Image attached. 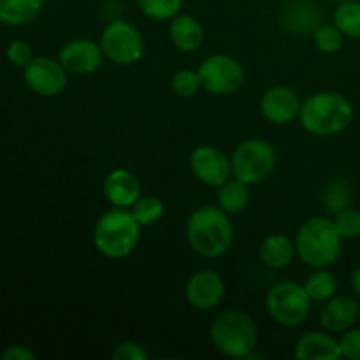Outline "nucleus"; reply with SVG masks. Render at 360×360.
I'll use <instances>...</instances> for the list:
<instances>
[{
  "label": "nucleus",
  "mask_w": 360,
  "mask_h": 360,
  "mask_svg": "<svg viewBox=\"0 0 360 360\" xmlns=\"http://www.w3.org/2000/svg\"><path fill=\"white\" fill-rule=\"evenodd\" d=\"M185 234L190 248L197 255L218 259L225 255L234 243V225L229 213L218 204H204L188 217Z\"/></svg>",
  "instance_id": "1"
},
{
  "label": "nucleus",
  "mask_w": 360,
  "mask_h": 360,
  "mask_svg": "<svg viewBox=\"0 0 360 360\" xmlns=\"http://www.w3.org/2000/svg\"><path fill=\"white\" fill-rule=\"evenodd\" d=\"M354 105L338 91H316L301 105L299 122L302 129L316 137L338 136L350 127Z\"/></svg>",
  "instance_id": "2"
},
{
  "label": "nucleus",
  "mask_w": 360,
  "mask_h": 360,
  "mask_svg": "<svg viewBox=\"0 0 360 360\" xmlns=\"http://www.w3.org/2000/svg\"><path fill=\"white\" fill-rule=\"evenodd\" d=\"M294 243L297 259L313 269L336 264L343 248V238L336 221L326 217H311L302 221L295 232Z\"/></svg>",
  "instance_id": "3"
},
{
  "label": "nucleus",
  "mask_w": 360,
  "mask_h": 360,
  "mask_svg": "<svg viewBox=\"0 0 360 360\" xmlns=\"http://www.w3.org/2000/svg\"><path fill=\"white\" fill-rule=\"evenodd\" d=\"M141 225L130 207H115L101 214L94 227V245L102 257L122 260L139 245Z\"/></svg>",
  "instance_id": "4"
},
{
  "label": "nucleus",
  "mask_w": 360,
  "mask_h": 360,
  "mask_svg": "<svg viewBox=\"0 0 360 360\" xmlns=\"http://www.w3.org/2000/svg\"><path fill=\"white\" fill-rule=\"evenodd\" d=\"M213 347L229 359H248L259 341L255 320L241 309H227L213 319L210 326Z\"/></svg>",
  "instance_id": "5"
},
{
  "label": "nucleus",
  "mask_w": 360,
  "mask_h": 360,
  "mask_svg": "<svg viewBox=\"0 0 360 360\" xmlns=\"http://www.w3.org/2000/svg\"><path fill=\"white\" fill-rule=\"evenodd\" d=\"M278 155L273 144L260 137L243 141L231 155L232 176L252 185H260L276 169Z\"/></svg>",
  "instance_id": "6"
},
{
  "label": "nucleus",
  "mask_w": 360,
  "mask_h": 360,
  "mask_svg": "<svg viewBox=\"0 0 360 360\" xmlns=\"http://www.w3.org/2000/svg\"><path fill=\"white\" fill-rule=\"evenodd\" d=\"M311 299L304 285L295 281H280L273 285L266 295V309L269 319L285 329L302 326L309 315Z\"/></svg>",
  "instance_id": "7"
},
{
  "label": "nucleus",
  "mask_w": 360,
  "mask_h": 360,
  "mask_svg": "<svg viewBox=\"0 0 360 360\" xmlns=\"http://www.w3.org/2000/svg\"><path fill=\"white\" fill-rule=\"evenodd\" d=\"M101 48L104 56L116 65L129 67L139 62L144 55V41L141 32L125 20H112L101 34Z\"/></svg>",
  "instance_id": "8"
},
{
  "label": "nucleus",
  "mask_w": 360,
  "mask_h": 360,
  "mask_svg": "<svg viewBox=\"0 0 360 360\" xmlns=\"http://www.w3.org/2000/svg\"><path fill=\"white\" fill-rule=\"evenodd\" d=\"M202 90L217 97L236 94L245 83V69L238 58L225 53L206 56L197 69Z\"/></svg>",
  "instance_id": "9"
},
{
  "label": "nucleus",
  "mask_w": 360,
  "mask_h": 360,
  "mask_svg": "<svg viewBox=\"0 0 360 360\" xmlns=\"http://www.w3.org/2000/svg\"><path fill=\"white\" fill-rule=\"evenodd\" d=\"M23 79L34 94L41 97H56L69 84V72L49 56H35L23 67Z\"/></svg>",
  "instance_id": "10"
},
{
  "label": "nucleus",
  "mask_w": 360,
  "mask_h": 360,
  "mask_svg": "<svg viewBox=\"0 0 360 360\" xmlns=\"http://www.w3.org/2000/svg\"><path fill=\"white\" fill-rule=\"evenodd\" d=\"M188 165L195 179L207 186H214V188L232 178L231 157H227L220 148L211 146V144L197 146L190 153Z\"/></svg>",
  "instance_id": "11"
},
{
  "label": "nucleus",
  "mask_w": 360,
  "mask_h": 360,
  "mask_svg": "<svg viewBox=\"0 0 360 360\" xmlns=\"http://www.w3.org/2000/svg\"><path fill=\"white\" fill-rule=\"evenodd\" d=\"M185 297L193 309L211 311L225 297L224 278L213 269H200L188 278Z\"/></svg>",
  "instance_id": "12"
},
{
  "label": "nucleus",
  "mask_w": 360,
  "mask_h": 360,
  "mask_svg": "<svg viewBox=\"0 0 360 360\" xmlns=\"http://www.w3.org/2000/svg\"><path fill=\"white\" fill-rule=\"evenodd\" d=\"M104 51L101 42L91 39H72L60 49L58 60L69 74L88 76L97 72L104 62Z\"/></svg>",
  "instance_id": "13"
},
{
  "label": "nucleus",
  "mask_w": 360,
  "mask_h": 360,
  "mask_svg": "<svg viewBox=\"0 0 360 360\" xmlns=\"http://www.w3.org/2000/svg\"><path fill=\"white\" fill-rule=\"evenodd\" d=\"M302 101L290 86H273L260 97V112L274 125H288L299 118Z\"/></svg>",
  "instance_id": "14"
},
{
  "label": "nucleus",
  "mask_w": 360,
  "mask_h": 360,
  "mask_svg": "<svg viewBox=\"0 0 360 360\" xmlns=\"http://www.w3.org/2000/svg\"><path fill=\"white\" fill-rule=\"evenodd\" d=\"M360 320V306L350 295H334L326 301L320 309V323L333 334H341Z\"/></svg>",
  "instance_id": "15"
},
{
  "label": "nucleus",
  "mask_w": 360,
  "mask_h": 360,
  "mask_svg": "<svg viewBox=\"0 0 360 360\" xmlns=\"http://www.w3.org/2000/svg\"><path fill=\"white\" fill-rule=\"evenodd\" d=\"M104 197L115 207H132L141 197V181L129 169H115L104 179Z\"/></svg>",
  "instance_id": "16"
},
{
  "label": "nucleus",
  "mask_w": 360,
  "mask_h": 360,
  "mask_svg": "<svg viewBox=\"0 0 360 360\" xmlns=\"http://www.w3.org/2000/svg\"><path fill=\"white\" fill-rule=\"evenodd\" d=\"M297 360H338L341 359L340 341L329 330H309L304 333L294 347Z\"/></svg>",
  "instance_id": "17"
},
{
  "label": "nucleus",
  "mask_w": 360,
  "mask_h": 360,
  "mask_svg": "<svg viewBox=\"0 0 360 360\" xmlns=\"http://www.w3.org/2000/svg\"><path fill=\"white\" fill-rule=\"evenodd\" d=\"M169 39L181 53H193L202 46L204 28L197 18L179 13L169 23Z\"/></svg>",
  "instance_id": "18"
},
{
  "label": "nucleus",
  "mask_w": 360,
  "mask_h": 360,
  "mask_svg": "<svg viewBox=\"0 0 360 360\" xmlns=\"http://www.w3.org/2000/svg\"><path fill=\"white\" fill-rule=\"evenodd\" d=\"M260 260L269 269H287L297 257L295 243L287 234H271L260 245Z\"/></svg>",
  "instance_id": "19"
},
{
  "label": "nucleus",
  "mask_w": 360,
  "mask_h": 360,
  "mask_svg": "<svg viewBox=\"0 0 360 360\" xmlns=\"http://www.w3.org/2000/svg\"><path fill=\"white\" fill-rule=\"evenodd\" d=\"M250 199H252L250 185L248 183L241 181V179L234 178V176H232L229 181H225L221 186H218V206H220L225 213H241V211H245L246 206L250 204Z\"/></svg>",
  "instance_id": "20"
},
{
  "label": "nucleus",
  "mask_w": 360,
  "mask_h": 360,
  "mask_svg": "<svg viewBox=\"0 0 360 360\" xmlns=\"http://www.w3.org/2000/svg\"><path fill=\"white\" fill-rule=\"evenodd\" d=\"M44 0H0V23L20 27L34 21L42 11Z\"/></svg>",
  "instance_id": "21"
},
{
  "label": "nucleus",
  "mask_w": 360,
  "mask_h": 360,
  "mask_svg": "<svg viewBox=\"0 0 360 360\" xmlns=\"http://www.w3.org/2000/svg\"><path fill=\"white\" fill-rule=\"evenodd\" d=\"M283 25L288 32L294 34H306L320 25V13L313 4L294 2L285 9Z\"/></svg>",
  "instance_id": "22"
},
{
  "label": "nucleus",
  "mask_w": 360,
  "mask_h": 360,
  "mask_svg": "<svg viewBox=\"0 0 360 360\" xmlns=\"http://www.w3.org/2000/svg\"><path fill=\"white\" fill-rule=\"evenodd\" d=\"M302 285H304V290L311 299V302L323 304L338 294V278L330 271H327V267L313 271Z\"/></svg>",
  "instance_id": "23"
},
{
  "label": "nucleus",
  "mask_w": 360,
  "mask_h": 360,
  "mask_svg": "<svg viewBox=\"0 0 360 360\" xmlns=\"http://www.w3.org/2000/svg\"><path fill=\"white\" fill-rule=\"evenodd\" d=\"M134 218L139 221L141 227H151L158 224L165 214V206L158 197L155 195H141L130 207Z\"/></svg>",
  "instance_id": "24"
},
{
  "label": "nucleus",
  "mask_w": 360,
  "mask_h": 360,
  "mask_svg": "<svg viewBox=\"0 0 360 360\" xmlns=\"http://www.w3.org/2000/svg\"><path fill=\"white\" fill-rule=\"evenodd\" d=\"M334 25L345 37L360 41V2H343L334 11Z\"/></svg>",
  "instance_id": "25"
},
{
  "label": "nucleus",
  "mask_w": 360,
  "mask_h": 360,
  "mask_svg": "<svg viewBox=\"0 0 360 360\" xmlns=\"http://www.w3.org/2000/svg\"><path fill=\"white\" fill-rule=\"evenodd\" d=\"M146 18L155 21H171L183 9V0H136Z\"/></svg>",
  "instance_id": "26"
},
{
  "label": "nucleus",
  "mask_w": 360,
  "mask_h": 360,
  "mask_svg": "<svg viewBox=\"0 0 360 360\" xmlns=\"http://www.w3.org/2000/svg\"><path fill=\"white\" fill-rule=\"evenodd\" d=\"M313 42L322 53L333 55L345 44V34L334 23H320L313 32Z\"/></svg>",
  "instance_id": "27"
},
{
  "label": "nucleus",
  "mask_w": 360,
  "mask_h": 360,
  "mask_svg": "<svg viewBox=\"0 0 360 360\" xmlns=\"http://www.w3.org/2000/svg\"><path fill=\"white\" fill-rule=\"evenodd\" d=\"M171 88L178 97L192 98L202 90V83L197 70L192 69H179L176 70L171 79Z\"/></svg>",
  "instance_id": "28"
},
{
  "label": "nucleus",
  "mask_w": 360,
  "mask_h": 360,
  "mask_svg": "<svg viewBox=\"0 0 360 360\" xmlns=\"http://www.w3.org/2000/svg\"><path fill=\"white\" fill-rule=\"evenodd\" d=\"M336 227L340 231L343 239H357L360 238V211L354 207H347V210L338 213Z\"/></svg>",
  "instance_id": "29"
},
{
  "label": "nucleus",
  "mask_w": 360,
  "mask_h": 360,
  "mask_svg": "<svg viewBox=\"0 0 360 360\" xmlns=\"http://www.w3.org/2000/svg\"><path fill=\"white\" fill-rule=\"evenodd\" d=\"M340 350L341 357L350 360H360V329L352 327L345 330L340 336Z\"/></svg>",
  "instance_id": "30"
},
{
  "label": "nucleus",
  "mask_w": 360,
  "mask_h": 360,
  "mask_svg": "<svg viewBox=\"0 0 360 360\" xmlns=\"http://www.w3.org/2000/svg\"><path fill=\"white\" fill-rule=\"evenodd\" d=\"M112 360H148V352L137 341H122L115 347L111 354Z\"/></svg>",
  "instance_id": "31"
},
{
  "label": "nucleus",
  "mask_w": 360,
  "mask_h": 360,
  "mask_svg": "<svg viewBox=\"0 0 360 360\" xmlns=\"http://www.w3.org/2000/svg\"><path fill=\"white\" fill-rule=\"evenodd\" d=\"M7 60H9L13 65L16 67H25L32 58H34V51H32V46L25 41H13L7 46Z\"/></svg>",
  "instance_id": "32"
},
{
  "label": "nucleus",
  "mask_w": 360,
  "mask_h": 360,
  "mask_svg": "<svg viewBox=\"0 0 360 360\" xmlns=\"http://www.w3.org/2000/svg\"><path fill=\"white\" fill-rule=\"evenodd\" d=\"M348 200H350V193L345 188L343 183H334L326 193V204L330 211L340 213V211L347 210Z\"/></svg>",
  "instance_id": "33"
},
{
  "label": "nucleus",
  "mask_w": 360,
  "mask_h": 360,
  "mask_svg": "<svg viewBox=\"0 0 360 360\" xmlns=\"http://www.w3.org/2000/svg\"><path fill=\"white\" fill-rule=\"evenodd\" d=\"M0 359L2 360H35L37 359V355L27 347H11L7 348L6 352H2Z\"/></svg>",
  "instance_id": "34"
},
{
  "label": "nucleus",
  "mask_w": 360,
  "mask_h": 360,
  "mask_svg": "<svg viewBox=\"0 0 360 360\" xmlns=\"http://www.w3.org/2000/svg\"><path fill=\"white\" fill-rule=\"evenodd\" d=\"M350 283H352V288H354L355 294H357L359 297H360V267H357V269L352 271Z\"/></svg>",
  "instance_id": "35"
}]
</instances>
